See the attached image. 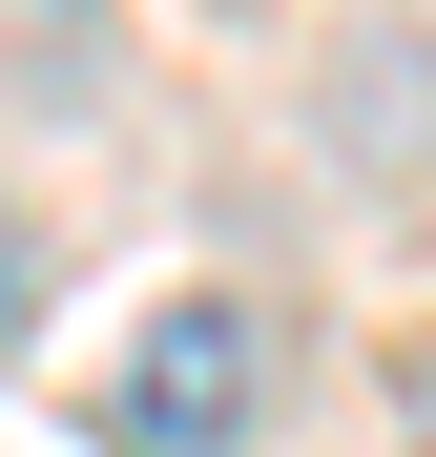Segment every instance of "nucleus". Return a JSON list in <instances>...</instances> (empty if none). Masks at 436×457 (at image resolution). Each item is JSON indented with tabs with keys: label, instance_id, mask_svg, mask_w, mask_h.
Segmentation results:
<instances>
[{
	"label": "nucleus",
	"instance_id": "obj_2",
	"mask_svg": "<svg viewBox=\"0 0 436 457\" xmlns=\"http://www.w3.org/2000/svg\"><path fill=\"white\" fill-rule=\"evenodd\" d=\"M21 270H42V250H21V208H0V333H21V312H42V291H21Z\"/></svg>",
	"mask_w": 436,
	"mask_h": 457
},
{
	"label": "nucleus",
	"instance_id": "obj_1",
	"mask_svg": "<svg viewBox=\"0 0 436 457\" xmlns=\"http://www.w3.org/2000/svg\"><path fill=\"white\" fill-rule=\"evenodd\" d=\"M250 416H270V312H250V291H167L145 353L104 374V436L125 457H229Z\"/></svg>",
	"mask_w": 436,
	"mask_h": 457
}]
</instances>
